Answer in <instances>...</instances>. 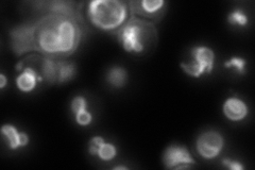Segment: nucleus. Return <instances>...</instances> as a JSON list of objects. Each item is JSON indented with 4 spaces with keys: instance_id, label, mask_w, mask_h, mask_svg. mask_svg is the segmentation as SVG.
Listing matches in <instances>:
<instances>
[{
    "instance_id": "f257e3e1",
    "label": "nucleus",
    "mask_w": 255,
    "mask_h": 170,
    "mask_svg": "<svg viewBox=\"0 0 255 170\" xmlns=\"http://www.w3.org/2000/svg\"><path fill=\"white\" fill-rule=\"evenodd\" d=\"M34 28V49L49 54H68L79 43L80 30L64 16H53L39 21Z\"/></svg>"
},
{
    "instance_id": "f03ea898",
    "label": "nucleus",
    "mask_w": 255,
    "mask_h": 170,
    "mask_svg": "<svg viewBox=\"0 0 255 170\" xmlns=\"http://www.w3.org/2000/svg\"><path fill=\"white\" fill-rule=\"evenodd\" d=\"M87 15L95 27L114 30L127 20L128 5L118 0H94L89 4Z\"/></svg>"
},
{
    "instance_id": "7ed1b4c3",
    "label": "nucleus",
    "mask_w": 255,
    "mask_h": 170,
    "mask_svg": "<svg viewBox=\"0 0 255 170\" xmlns=\"http://www.w3.org/2000/svg\"><path fill=\"white\" fill-rule=\"evenodd\" d=\"M119 39L128 52H141L145 49L143 42L153 35V26L138 18H133L119 30Z\"/></svg>"
},
{
    "instance_id": "20e7f679",
    "label": "nucleus",
    "mask_w": 255,
    "mask_h": 170,
    "mask_svg": "<svg viewBox=\"0 0 255 170\" xmlns=\"http://www.w3.org/2000/svg\"><path fill=\"white\" fill-rule=\"evenodd\" d=\"M191 61L181 63L186 74L194 78H200L203 74H211L214 69L215 52L206 46H196L190 51Z\"/></svg>"
},
{
    "instance_id": "39448f33",
    "label": "nucleus",
    "mask_w": 255,
    "mask_h": 170,
    "mask_svg": "<svg viewBox=\"0 0 255 170\" xmlns=\"http://www.w3.org/2000/svg\"><path fill=\"white\" fill-rule=\"evenodd\" d=\"M196 145L199 155L204 159L211 160L219 156L225 146V140L219 132L211 130L199 136Z\"/></svg>"
},
{
    "instance_id": "423d86ee",
    "label": "nucleus",
    "mask_w": 255,
    "mask_h": 170,
    "mask_svg": "<svg viewBox=\"0 0 255 170\" xmlns=\"http://www.w3.org/2000/svg\"><path fill=\"white\" fill-rule=\"evenodd\" d=\"M163 164L166 168H188L189 165H194L195 161L190 156L187 148L183 146L171 145L167 147L163 155Z\"/></svg>"
},
{
    "instance_id": "0eeeda50",
    "label": "nucleus",
    "mask_w": 255,
    "mask_h": 170,
    "mask_svg": "<svg viewBox=\"0 0 255 170\" xmlns=\"http://www.w3.org/2000/svg\"><path fill=\"white\" fill-rule=\"evenodd\" d=\"M12 45L14 51L19 54L34 50V28L33 26L18 27L12 31Z\"/></svg>"
},
{
    "instance_id": "6e6552de",
    "label": "nucleus",
    "mask_w": 255,
    "mask_h": 170,
    "mask_svg": "<svg viewBox=\"0 0 255 170\" xmlns=\"http://www.w3.org/2000/svg\"><path fill=\"white\" fill-rule=\"evenodd\" d=\"M223 113L228 119L232 121H241L248 115L249 109L247 104L237 97H231L223 103Z\"/></svg>"
},
{
    "instance_id": "1a4fd4ad",
    "label": "nucleus",
    "mask_w": 255,
    "mask_h": 170,
    "mask_svg": "<svg viewBox=\"0 0 255 170\" xmlns=\"http://www.w3.org/2000/svg\"><path fill=\"white\" fill-rule=\"evenodd\" d=\"M1 134L7 143L9 148L15 150L26 147L29 144V136L25 132H19L13 125H4L1 128Z\"/></svg>"
},
{
    "instance_id": "9d476101",
    "label": "nucleus",
    "mask_w": 255,
    "mask_h": 170,
    "mask_svg": "<svg viewBox=\"0 0 255 170\" xmlns=\"http://www.w3.org/2000/svg\"><path fill=\"white\" fill-rule=\"evenodd\" d=\"M43 78L38 77L36 71L31 67H26L21 74L16 78V85L23 93H30L36 87L37 81H42Z\"/></svg>"
},
{
    "instance_id": "9b49d317",
    "label": "nucleus",
    "mask_w": 255,
    "mask_h": 170,
    "mask_svg": "<svg viewBox=\"0 0 255 170\" xmlns=\"http://www.w3.org/2000/svg\"><path fill=\"white\" fill-rule=\"evenodd\" d=\"M59 62H54L51 59H45L42 64V78L48 83L58 82Z\"/></svg>"
},
{
    "instance_id": "f8f14e48",
    "label": "nucleus",
    "mask_w": 255,
    "mask_h": 170,
    "mask_svg": "<svg viewBox=\"0 0 255 170\" xmlns=\"http://www.w3.org/2000/svg\"><path fill=\"white\" fill-rule=\"evenodd\" d=\"M128 80L127 71L123 67H112L107 74V81L114 87H123Z\"/></svg>"
},
{
    "instance_id": "ddd939ff",
    "label": "nucleus",
    "mask_w": 255,
    "mask_h": 170,
    "mask_svg": "<svg viewBox=\"0 0 255 170\" xmlns=\"http://www.w3.org/2000/svg\"><path fill=\"white\" fill-rule=\"evenodd\" d=\"M76 75V66L69 62H59L58 82L64 83L71 80Z\"/></svg>"
},
{
    "instance_id": "4468645a",
    "label": "nucleus",
    "mask_w": 255,
    "mask_h": 170,
    "mask_svg": "<svg viewBox=\"0 0 255 170\" xmlns=\"http://www.w3.org/2000/svg\"><path fill=\"white\" fill-rule=\"evenodd\" d=\"M142 14L152 15L162 10V7L165 5V1L163 0H142V1L137 3Z\"/></svg>"
},
{
    "instance_id": "2eb2a0df",
    "label": "nucleus",
    "mask_w": 255,
    "mask_h": 170,
    "mask_svg": "<svg viewBox=\"0 0 255 170\" xmlns=\"http://www.w3.org/2000/svg\"><path fill=\"white\" fill-rule=\"evenodd\" d=\"M117 155V150L116 147L113 144L110 143H103L100 148L97 152V156L102 160V161H111L113 160Z\"/></svg>"
},
{
    "instance_id": "dca6fc26",
    "label": "nucleus",
    "mask_w": 255,
    "mask_h": 170,
    "mask_svg": "<svg viewBox=\"0 0 255 170\" xmlns=\"http://www.w3.org/2000/svg\"><path fill=\"white\" fill-rule=\"evenodd\" d=\"M228 21L233 26L245 27L248 23V17H247V15L243 11L235 10L229 14Z\"/></svg>"
},
{
    "instance_id": "f3484780",
    "label": "nucleus",
    "mask_w": 255,
    "mask_h": 170,
    "mask_svg": "<svg viewBox=\"0 0 255 170\" xmlns=\"http://www.w3.org/2000/svg\"><path fill=\"white\" fill-rule=\"evenodd\" d=\"M246 64H247V62L244 59L234 56V58L230 59L229 61H227L225 63V66L227 68H234L238 72V74L244 75L246 72V68H245Z\"/></svg>"
},
{
    "instance_id": "a211bd4d",
    "label": "nucleus",
    "mask_w": 255,
    "mask_h": 170,
    "mask_svg": "<svg viewBox=\"0 0 255 170\" xmlns=\"http://www.w3.org/2000/svg\"><path fill=\"white\" fill-rule=\"evenodd\" d=\"M70 109L71 112L74 113V114H78V113L85 111L87 109V102L86 99L82 96H77L71 101V105H70Z\"/></svg>"
},
{
    "instance_id": "6ab92c4d",
    "label": "nucleus",
    "mask_w": 255,
    "mask_h": 170,
    "mask_svg": "<svg viewBox=\"0 0 255 170\" xmlns=\"http://www.w3.org/2000/svg\"><path fill=\"white\" fill-rule=\"evenodd\" d=\"M75 117L77 124H79L80 126H89L93 120L92 114L90 112H87V110L78 113V114L75 115Z\"/></svg>"
},
{
    "instance_id": "aec40b11",
    "label": "nucleus",
    "mask_w": 255,
    "mask_h": 170,
    "mask_svg": "<svg viewBox=\"0 0 255 170\" xmlns=\"http://www.w3.org/2000/svg\"><path fill=\"white\" fill-rule=\"evenodd\" d=\"M105 143V140L100 136H94L93 139L90 141V146H89V152L92 156H97V152L100 148V146Z\"/></svg>"
},
{
    "instance_id": "412c9836",
    "label": "nucleus",
    "mask_w": 255,
    "mask_h": 170,
    "mask_svg": "<svg viewBox=\"0 0 255 170\" xmlns=\"http://www.w3.org/2000/svg\"><path fill=\"white\" fill-rule=\"evenodd\" d=\"M222 164L225 165L226 167H228L231 170H243L244 166L239 163L237 161H232V160H229V159H225L222 161Z\"/></svg>"
},
{
    "instance_id": "4be33fe9",
    "label": "nucleus",
    "mask_w": 255,
    "mask_h": 170,
    "mask_svg": "<svg viewBox=\"0 0 255 170\" xmlns=\"http://www.w3.org/2000/svg\"><path fill=\"white\" fill-rule=\"evenodd\" d=\"M6 82H7V81H6L5 76L3 74L0 75V88H1V90H3V88L5 87Z\"/></svg>"
},
{
    "instance_id": "5701e85b",
    "label": "nucleus",
    "mask_w": 255,
    "mask_h": 170,
    "mask_svg": "<svg viewBox=\"0 0 255 170\" xmlns=\"http://www.w3.org/2000/svg\"><path fill=\"white\" fill-rule=\"evenodd\" d=\"M114 169H115V170H117V169H125V170H126V169H127V167H124V166H117V167H115Z\"/></svg>"
}]
</instances>
